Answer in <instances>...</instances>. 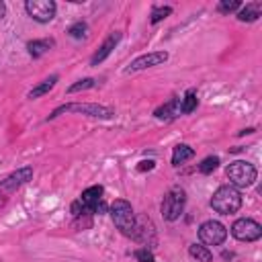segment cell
I'll list each match as a JSON object with an SVG mask.
<instances>
[{"mask_svg": "<svg viewBox=\"0 0 262 262\" xmlns=\"http://www.w3.org/2000/svg\"><path fill=\"white\" fill-rule=\"evenodd\" d=\"M254 131H256V129H254V127H250V129H244V131H239L237 135H246V133H254Z\"/></svg>", "mask_w": 262, "mask_h": 262, "instance_id": "cell-28", "label": "cell"}, {"mask_svg": "<svg viewBox=\"0 0 262 262\" xmlns=\"http://www.w3.org/2000/svg\"><path fill=\"white\" fill-rule=\"evenodd\" d=\"M170 14H172V6H154L151 8V14H149V23L151 25H158V23H162Z\"/></svg>", "mask_w": 262, "mask_h": 262, "instance_id": "cell-20", "label": "cell"}, {"mask_svg": "<svg viewBox=\"0 0 262 262\" xmlns=\"http://www.w3.org/2000/svg\"><path fill=\"white\" fill-rule=\"evenodd\" d=\"M184 205H186V192H184V188H180V186L170 188V190L166 192L162 205H160L162 217H164L166 221H176V219L182 215Z\"/></svg>", "mask_w": 262, "mask_h": 262, "instance_id": "cell-6", "label": "cell"}, {"mask_svg": "<svg viewBox=\"0 0 262 262\" xmlns=\"http://www.w3.org/2000/svg\"><path fill=\"white\" fill-rule=\"evenodd\" d=\"M188 256L196 262H213V252L203 244H190L188 246Z\"/></svg>", "mask_w": 262, "mask_h": 262, "instance_id": "cell-19", "label": "cell"}, {"mask_svg": "<svg viewBox=\"0 0 262 262\" xmlns=\"http://www.w3.org/2000/svg\"><path fill=\"white\" fill-rule=\"evenodd\" d=\"M63 113H80V115L94 117V119H113V117H115V108L104 106V104H96V102H70V104L57 106V108L47 117V121H53V119H57V117L63 115Z\"/></svg>", "mask_w": 262, "mask_h": 262, "instance_id": "cell-3", "label": "cell"}, {"mask_svg": "<svg viewBox=\"0 0 262 262\" xmlns=\"http://www.w3.org/2000/svg\"><path fill=\"white\" fill-rule=\"evenodd\" d=\"M53 45H55L53 39H33V41L27 43V51H29V55H31L33 59H37V57L45 55Z\"/></svg>", "mask_w": 262, "mask_h": 262, "instance_id": "cell-15", "label": "cell"}, {"mask_svg": "<svg viewBox=\"0 0 262 262\" xmlns=\"http://www.w3.org/2000/svg\"><path fill=\"white\" fill-rule=\"evenodd\" d=\"M190 158H194V149L188 143L174 145V149H172V166H180V164H184Z\"/></svg>", "mask_w": 262, "mask_h": 262, "instance_id": "cell-17", "label": "cell"}, {"mask_svg": "<svg viewBox=\"0 0 262 262\" xmlns=\"http://www.w3.org/2000/svg\"><path fill=\"white\" fill-rule=\"evenodd\" d=\"M33 174H35L33 166H23V168L10 172L6 178L0 180V209H4V205L10 201V196H12L23 184H27L29 180H33Z\"/></svg>", "mask_w": 262, "mask_h": 262, "instance_id": "cell-4", "label": "cell"}, {"mask_svg": "<svg viewBox=\"0 0 262 262\" xmlns=\"http://www.w3.org/2000/svg\"><path fill=\"white\" fill-rule=\"evenodd\" d=\"M209 205L219 215H233L242 207V192L231 184H223L213 192Z\"/></svg>", "mask_w": 262, "mask_h": 262, "instance_id": "cell-2", "label": "cell"}, {"mask_svg": "<svg viewBox=\"0 0 262 262\" xmlns=\"http://www.w3.org/2000/svg\"><path fill=\"white\" fill-rule=\"evenodd\" d=\"M196 106H199L196 90H194V88H188V90L184 92V96L180 98V115H188V113H192Z\"/></svg>", "mask_w": 262, "mask_h": 262, "instance_id": "cell-18", "label": "cell"}, {"mask_svg": "<svg viewBox=\"0 0 262 262\" xmlns=\"http://www.w3.org/2000/svg\"><path fill=\"white\" fill-rule=\"evenodd\" d=\"M217 166H219V158H217V156H207V158L199 164V172H201V174H211L213 170H217Z\"/></svg>", "mask_w": 262, "mask_h": 262, "instance_id": "cell-24", "label": "cell"}, {"mask_svg": "<svg viewBox=\"0 0 262 262\" xmlns=\"http://www.w3.org/2000/svg\"><path fill=\"white\" fill-rule=\"evenodd\" d=\"M168 51L160 49V51H149V53H143L139 57H135L127 68H125V74H135V72H141V70H147V68H154V66H160L164 61H168Z\"/></svg>", "mask_w": 262, "mask_h": 262, "instance_id": "cell-11", "label": "cell"}, {"mask_svg": "<svg viewBox=\"0 0 262 262\" xmlns=\"http://www.w3.org/2000/svg\"><path fill=\"white\" fill-rule=\"evenodd\" d=\"M260 14H262V4L260 2H248L246 6L242 4V8L235 12L239 23H254V20L260 18Z\"/></svg>", "mask_w": 262, "mask_h": 262, "instance_id": "cell-14", "label": "cell"}, {"mask_svg": "<svg viewBox=\"0 0 262 262\" xmlns=\"http://www.w3.org/2000/svg\"><path fill=\"white\" fill-rule=\"evenodd\" d=\"M178 115H180V98L178 96L170 98L166 104H162L154 111V117L160 121H170V119H176Z\"/></svg>", "mask_w": 262, "mask_h": 262, "instance_id": "cell-13", "label": "cell"}, {"mask_svg": "<svg viewBox=\"0 0 262 262\" xmlns=\"http://www.w3.org/2000/svg\"><path fill=\"white\" fill-rule=\"evenodd\" d=\"M108 213H111V219L115 223V227L127 235V237H137V219H135V211L131 207L129 201L125 199H115L108 207Z\"/></svg>", "mask_w": 262, "mask_h": 262, "instance_id": "cell-1", "label": "cell"}, {"mask_svg": "<svg viewBox=\"0 0 262 262\" xmlns=\"http://www.w3.org/2000/svg\"><path fill=\"white\" fill-rule=\"evenodd\" d=\"M239 8H242L239 0H221L217 4V12H221V14H231V12H237Z\"/></svg>", "mask_w": 262, "mask_h": 262, "instance_id": "cell-21", "label": "cell"}, {"mask_svg": "<svg viewBox=\"0 0 262 262\" xmlns=\"http://www.w3.org/2000/svg\"><path fill=\"white\" fill-rule=\"evenodd\" d=\"M133 256H135V260H139V262H156L154 252L147 250V248H139V250H135Z\"/></svg>", "mask_w": 262, "mask_h": 262, "instance_id": "cell-25", "label": "cell"}, {"mask_svg": "<svg viewBox=\"0 0 262 262\" xmlns=\"http://www.w3.org/2000/svg\"><path fill=\"white\" fill-rule=\"evenodd\" d=\"M225 176L229 178V184L235 188H248L254 184L258 172L254 168V164L246 162V160H235L225 168Z\"/></svg>", "mask_w": 262, "mask_h": 262, "instance_id": "cell-5", "label": "cell"}, {"mask_svg": "<svg viewBox=\"0 0 262 262\" xmlns=\"http://www.w3.org/2000/svg\"><path fill=\"white\" fill-rule=\"evenodd\" d=\"M4 16H6V4H4V2L0 0V20H2Z\"/></svg>", "mask_w": 262, "mask_h": 262, "instance_id": "cell-27", "label": "cell"}, {"mask_svg": "<svg viewBox=\"0 0 262 262\" xmlns=\"http://www.w3.org/2000/svg\"><path fill=\"white\" fill-rule=\"evenodd\" d=\"M94 86H96V80L94 78H82V80H78L76 84H72L68 88V94H74V92H80V90H90Z\"/></svg>", "mask_w": 262, "mask_h": 262, "instance_id": "cell-23", "label": "cell"}, {"mask_svg": "<svg viewBox=\"0 0 262 262\" xmlns=\"http://www.w3.org/2000/svg\"><path fill=\"white\" fill-rule=\"evenodd\" d=\"M86 33H88V25H86L84 20H76V23L68 29V35H70L72 39H84Z\"/></svg>", "mask_w": 262, "mask_h": 262, "instance_id": "cell-22", "label": "cell"}, {"mask_svg": "<svg viewBox=\"0 0 262 262\" xmlns=\"http://www.w3.org/2000/svg\"><path fill=\"white\" fill-rule=\"evenodd\" d=\"M231 235L237 239V242H258L262 237V225L250 217H242V219H235L233 225H231Z\"/></svg>", "mask_w": 262, "mask_h": 262, "instance_id": "cell-8", "label": "cell"}, {"mask_svg": "<svg viewBox=\"0 0 262 262\" xmlns=\"http://www.w3.org/2000/svg\"><path fill=\"white\" fill-rule=\"evenodd\" d=\"M57 80H59V76L57 74H53V76H49V78H45L43 82H39L35 88H31L29 90V94H27V98L29 100H35V98H41V96H45L55 84H57Z\"/></svg>", "mask_w": 262, "mask_h": 262, "instance_id": "cell-16", "label": "cell"}, {"mask_svg": "<svg viewBox=\"0 0 262 262\" xmlns=\"http://www.w3.org/2000/svg\"><path fill=\"white\" fill-rule=\"evenodd\" d=\"M102 194H104V188L100 184H94V186H88V188L82 190L78 203L84 207L86 213H90V215H96L98 213L100 215V213L106 211V205H104Z\"/></svg>", "mask_w": 262, "mask_h": 262, "instance_id": "cell-10", "label": "cell"}, {"mask_svg": "<svg viewBox=\"0 0 262 262\" xmlns=\"http://www.w3.org/2000/svg\"><path fill=\"white\" fill-rule=\"evenodd\" d=\"M121 39H123V33H121V31L111 33V35H108V37L102 41V45L98 47V51H96V53L90 57V66H92V68L100 66V63H102V61H104V59H106V57L113 53V49L119 45V41H121Z\"/></svg>", "mask_w": 262, "mask_h": 262, "instance_id": "cell-12", "label": "cell"}, {"mask_svg": "<svg viewBox=\"0 0 262 262\" xmlns=\"http://www.w3.org/2000/svg\"><path fill=\"white\" fill-rule=\"evenodd\" d=\"M199 239L203 246H221L227 239V227L215 219L203 221L199 225Z\"/></svg>", "mask_w": 262, "mask_h": 262, "instance_id": "cell-7", "label": "cell"}, {"mask_svg": "<svg viewBox=\"0 0 262 262\" xmlns=\"http://www.w3.org/2000/svg\"><path fill=\"white\" fill-rule=\"evenodd\" d=\"M156 168V162L154 160H141L137 164V172H145V170H154Z\"/></svg>", "mask_w": 262, "mask_h": 262, "instance_id": "cell-26", "label": "cell"}, {"mask_svg": "<svg viewBox=\"0 0 262 262\" xmlns=\"http://www.w3.org/2000/svg\"><path fill=\"white\" fill-rule=\"evenodd\" d=\"M25 10L33 20L45 25V23H51L55 18L57 4L53 0H27L25 2Z\"/></svg>", "mask_w": 262, "mask_h": 262, "instance_id": "cell-9", "label": "cell"}]
</instances>
